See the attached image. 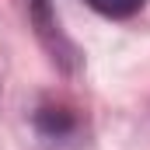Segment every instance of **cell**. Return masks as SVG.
Listing matches in <instances>:
<instances>
[{
  "instance_id": "cell-1",
  "label": "cell",
  "mask_w": 150,
  "mask_h": 150,
  "mask_svg": "<svg viewBox=\"0 0 150 150\" xmlns=\"http://www.w3.org/2000/svg\"><path fill=\"white\" fill-rule=\"evenodd\" d=\"M87 4L105 18H133L147 0H87Z\"/></svg>"
}]
</instances>
